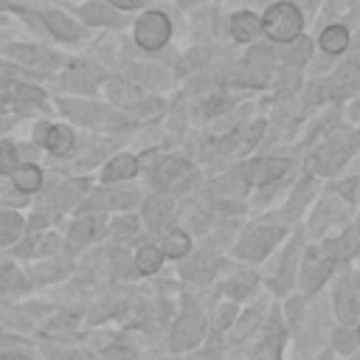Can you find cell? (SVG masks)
<instances>
[{
	"mask_svg": "<svg viewBox=\"0 0 360 360\" xmlns=\"http://www.w3.org/2000/svg\"><path fill=\"white\" fill-rule=\"evenodd\" d=\"M138 172H141L138 158H135L132 152H118V155H112V158L104 163V169H101V183H104V186L127 183V180H132Z\"/></svg>",
	"mask_w": 360,
	"mask_h": 360,
	"instance_id": "cell-11",
	"label": "cell"
},
{
	"mask_svg": "<svg viewBox=\"0 0 360 360\" xmlns=\"http://www.w3.org/2000/svg\"><path fill=\"white\" fill-rule=\"evenodd\" d=\"M312 360H329V352H318Z\"/></svg>",
	"mask_w": 360,
	"mask_h": 360,
	"instance_id": "cell-45",
	"label": "cell"
},
{
	"mask_svg": "<svg viewBox=\"0 0 360 360\" xmlns=\"http://www.w3.org/2000/svg\"><path fill=\"white\" fill-rule=\"evenodd\" d=\"M284 239V225L276 222H262L245 231V236L236 242V256L245 262H262L270 256V250Z\"/></svg>",
	"mask_w": 360,
	"mask_h": 360,
	"instance_id": "cell-4",
	"label": "cell"
},
{
	"mask_svg": "<svg viewBox=\"0 0 360 360\" xmlns=\"http://www.w3.org/2000/svg\"><path fill=\"white\" fill-rule=\"evenodd\" d=\"M3 96L11 104H34V101L42 98V90L39 87H31V84H22V82H8Z\"/></svg>",
	"mask_w": 360,
	"mask_h": 360,
	"instance_id": "cell-34",
	"label": "cell"
},
{
	"mask_svg": "<svg viewBox=\"0 0 360 360\" xmlns=\"http://www.w3.org/2000/svg\"><path fill=\"white\" fill-rule=\"evenodd\" d=\"M59 104H62V110H65L73 121H82V124L96 127V129H121V127L129 124V115L115 112V110H107V107H98V104H93V101L62 98Z\"/></svg>",
	"mask_w": 360,
	"mask_h": 360,
	"instance_id": "cell-5",
	"label": "cell"
},
{
	"mask_svg": "<svg viewBox=\"0 0 360 360\" xmlns=\"http://www.w3.org/2000/svg\"><path fill=\"white\" fill-rule=\"evenodd\" d=\"M352 360H360V352H352Z\"/></svg>",
	"mask_w": 360,
	"mask_h": 360,
	"instance_id": "cell-47",
	"label": "cell"
},
{
	"mask_svg": "<svg viewBox=\"0 0 360 360\" xmlns=\"http://www.w3.org/2000/svg\"><path fill=\"white\" fill-rule=\"evenodd\" d=\"M42 146L53 158H68L76 149V132L68 124H48L45 135H42Z\"/></svg>",
	"mask_w": 360,
	"mask_h": 360,
	"instance_id": "cell-15",
	"label": "cell"
},
{
	"mask_svg": "<svg viewBox=\"0 0 360 360\" xmlns=\"http://www.w3.org/2000/svg\"><path fill=\"white\" fill-rule=\"evenodd\" d=\"M79 17L87 22V25H118V14L115 8L104 6V3H87L79 8Z\"/></svg>",
	"mask_w": 360,
	"mask_h": 360,
	"instance_id": "cell-29",
	"label": "cell"
},
{
	"mask_svg": "<svg viewBox=\"0 0 360 360\" xmlns=\"http://www.w3.org/2000/svg\"><path fill=\"white\" fill-rule=\"evenodd\" d=\"M256 287H259V273L250 270V267H242V270H236V273L228 278L225 295H228L231 301H245L248 295L256 292Z\"/></svg>",
	"mask_w": 360,
	"mask_h": 360,
	"instance_id": "cell-20",
	"label": "cell"
},
{
	"mask_svg": "<svg viewBox=\"0 0 360 360\" xmlns=\"http://www.w3.org/2000/svg\"><path fill=\"white\" fill-rule=\"evenodd\" d=\"M112 8H121V11H132V8H141L146 0H107Z\"/></svg>",
	"mask_w": 360,
	"mask_h": 360,
	"instance_id": "cell-44",
	"label": "cell"
},
{
	"mask_svg": "<svg viewBox=\"0 0 360 360\" xmlns=\"http://www.w3.org/2000/svg\"><path fill=\"white\" fill-rule=\"evenodd\" d=\"M172 217H174V200L169 197V191L166 194H155V197H149L143 202V222H146L149 231H155V233L166 231Z\"/></svg>",
	"mask_w": 360,
	"mask_h": 360,
	"instance_id": "cell-12",
	"label": "cell"
},
{
	"mask_svg": "<svg viewBox=\"0 0 360 360\" xmlns=\"http://www.w3.org/2000/svg\"><path fill=\"white\" fill-rule=\"evenodd\" d=\"M129 76H132L135 87H163L169 79L166 70H160L158 65H135L129 70Z\"/></svg>",
	"mask_w": 360,
	"mask_h": 360,
	"instance_id": "cell-31",
	"label": "cell"
},
{
	"mask_svg": "<svg viewBox=\"0 0 360 360\" xmlns=\"http://www.w3.org/2000/svg\"><path fill=\"white\" fill-rule=\"evenodd\" d=\"M281 349H284V329L278 323H273L259 338V343L253 349V360H281Z\"/></svg>",
	"mask_w": 360,
	"mask_h": 360,
	"instance_id": "cell-21",
	"label": "cell"
},
{
	"mask_svg": "<svg viewBox=\"0 0 360 360\" xmlns=\"http://www.w3.org/2000/svg\"><path fill=\"white\" fill-rule=\"evenodd\" d=\"M262 31H264L273 42H281V45L295 42V39L301 37V31H304V14H301V8H298L295 3H290V0L273 3V6L264 11V17H262Z\"/></svg>",
	"mask_w": 360,
	"mask_h": 360,
	"instance_id": "cell-3",
	"label": "cell"
},
{
	"mask_svg": "<svg viewBox=\"0 0 360 360\" xmlns=\"http://www.w3.org/2000/svg\"><path fill=\"white\" fill-rule=\"evenodd\" d=\"M357 138H360V129H357Z\"/></svg>",
	"mask_w": 360,
	"mask_h": 360,
	"instance_id": "cell-48",
	"label": "cell"
},
{
	"mask_svg": "<svg viewBox=\"0 0 360 360\" xmlns=\"http://www.w3.org/2000/svg\"><path fill=\"white\" fill-rule=\"evenodd\" d=\"M8 56H14L20 62H28V65H37L42 59V51L34 48V45H14V48H8Z\"/></svg>",
	"mask_w": 360,
	"mask_h": 360,
	"instance_id": "cell-42",
	"label": "cell"
},
{
	"mask_svg": "<svg viewBox=\"0 0 360 360\" xmlns=\"http://www.w3.org/2000/svg\"><path fill=\"white\" fill-rule=\"evenodd\" d=\"M188 169H191V163L186 158H180V155L160 158V163L152 172V183H155V188H166L169 191V188H174L188 174Z\"/></svg>",
	"mask_w": 360,
	"mask_h": 360,
	"instance_id": "cell-14",
	"label": "cell"
},
{
	"mask_svg": "<svg viewBox=\"0 0 360 360\" xmlns=\"http://www.w3.org/2000/svg\"><path fill=\"white\" fill-rule=\"evenodd\" d=\"M346 205H349L346 200H335V197L321 200L318 208H315V214H312V233L321 236V233H326L329 225L340 222L346 217Z\"/></svg>",
	"mask_w": 360,
	"mask_h": 360,
	"instance_id": "cell-16",
	"label": "cell"
},
{
	"mask_svg": "<svg viewBox=\"0 0 360 360\" xmlns=\"http://www.w3.org/2000/svg\"><path fill=\"white\" fill-rule=\"evenodd\" d=\"M22 217L14 214V211H0V248L6 245H14L22 233Z\"/></svg>",
	"mask_w": 360,
	"mask_h": 360,
	"instance_id": "cell-33",
	"label": "cell"
},
{
	"mask_svg": "<svg viewBox=\"0 0 360 360\" xmlns=\"http://www.w3.org/2000/svg\"><path fill=\"white\" fill-rule=\"evenodd\" d=\"M202 338H205V321H202V315L183 312L174 321L172 332H169V349L172 352H191V349H197L202 343Z\"/></svg>",
	"mask_w": 360,
	"mask_h": 360,
	"instance_id": "cell-7",
	"label": "cell"
},
{
	"mask_svg": "<svg viewBox=\"0 0 360 360\" xmlns=\"http://www.w3.org/2000/svg\"><path fill=\"white\" fill-rule=\"evenodd\" d=\"M180 276L191 284H208L217 276L219 267V256L214 248H202V250H191L186 259H180Z\"/></svg>",
	"mask_w": 360,
	"mask_h": 360,
	"instance_id": "cell-8",
	"label": "cell"
},
{
	"mask_svg": "<svg viewBox=\"0 0 360 360\" xmlns=\"http://www.w3.org/2000/svg\"><path fill=\"white\" fill-rule=\"evenodd\" d=\"M20 163V146L11 141H0V174H11Z\"/></svg>",
	"mask_w": 360,
	"mask_h": 360,
	"instance_id": "cell-39",
	"label": "cell"
},
{
	"mask_svg": "<svg viewBox=\"0 0 360 360\" xmlns=\"http://www.w3.org/2000/svg\"><path fill=\"white\" fill-rule=\"evenodd\" d=\"M357 332H354V326H338L335 332H332V349L335 352H340V354H352V352H357Z\"/></svg>",
	"mask_w": 360,
	"mask_h": 360,
	"instance_id": "cell-38",
	"label": "cell"
},
{
	"mask_svg": "<svg viewBox=\"0 0 360 360\" xmlns=\"http://www.w3.org/2000/svg\"><path fill=\"white\" fill-rule=\"evenodd\" d=\"M248 177H245V169L236 174V172H231V174H225V177H219L217 183H214V194L217 197H222L225 202H233V200H242L245 197V191H248Z\"/></svg>",
	"mask_w": 360,
	"mask_h": 360,
	"instance_id": "cell-23",
	"label": "cell"
},
{
	"mask_svg": "<svg viewBox=\"0 0 360 360\" xmlns=\"http://www.w3.org/2000/svg\"><path fill=\"white\" fill-rule=\"evenodd\" d=\"M84 188H87V180H68V183H62L56 191H53V197H51V202H53V208L56 211H65V208H73L76 202H82V194H84Z\"/></svg>",
	"mask_w": 360,
	"mask_h": 360,
	"instance_id": "cell-26",
	"label": "cell"
},
{
	"mask_svg": "<svg viewBox=\"0 0 360 360\" xmlns=\"http://www.w3.org/2000/svg\"><path fill=\"white\" fill-rule=\"evenodd\" d=\"M68 270H70V262H65V259H56V256H51L48 262H39V264L34 267V273H31V281H39V284H45V281L62 278V276H65Z\"/></svg>",
	"mask_w": 360,
	"mask_h": 360,
	"instance_id": "cell-32",
	"label": "cell"
},
{
	"mask_svg": "<svg viewBox=\"0 0 360 360\" xmlns=\"http://www.w3.org/2000/svg\"><path fill=\"white\" fill-rule=\"evenodd\" d=\"M318 45H321V51H323V53H329V56L343 53V51L352 45L349 28H346V25H340V22L326 25V28L321 31V37H318Z\"/></svg>",
	"mask_w": 360,
	"mask_h": 360,
	"instance_id": "cell-22",
	"label": "cell"
},
{
	"mask_svg": "<svg viewBox=\"0 0 360 360\" xmlns=\"http://www.w3.org/2000/svg\"><path fill=\"white\" fill-rule=\"evenodd\" d=\"M132 37L138 42V48L143 51H160L169 37H172V22L163 11H146L135 20V28H132Z\"/></svg>",
	"mask_w": 360,
	"mask_h": 360,
	"instance_id": "cell-6",
	"label": "cell"
},
{
	"mask_svg": "<svg viewBox=\"0 0 360 360\" xmlns=\"http://www.w3.org/2000/svg\"><path fill=\"white\" fill-rule=\"evenodd\" d=\"M262 31V20L253 11H236L231 20V37L236 42H253L256 34Z\"/></svg>",
	"mask_w": 360,
	"mask_h": 360,
	"instance_id": "cell-25",
	"label": "cell"
},
{
	"mask_svg": "<svg viewBox=\"0 0 360 360\" xmlns=\"http://www.w3.org/2000/svg\"><path fill=\"white\" fill-rule=\"evenodd\" d=\"M163 110V101L160 98H135L124 107V115H135V118H158Z\"/></svg>",
	"mask_w": 360,
	"mask_h": 360,
	"instance_id": "cell-36",
	"label": "cell"
},
{
	"mask_svg": "<svg viewBox=\"0 0 360 360\" xmlns=\"http://www.w3.org/2000/svg\"><path fill=\"white\" fill-rule=\"evenodd\" d=\"M332 307L335 315L340 321V326H354L360 321V298L354 292V287L346 278H338L332 287Z\"/></svg>",
	"mask_w": 360,
	"mask_h": 360,
	"instance_id": "cell-9",
	"label": "cell"
},
{
	"mask_svg": "<svg viewBox=\"0 0 360 360\" xmlns=\"http://www.w3.org/2000/svg\"><path fill=\"white\" fill-rule=\"evenodd\" d=\"M163 250L158 248V245H152V242H143L138 250H135V256H132V262H135V273L138 276H155L158 270H160V264H163Z\"/></svg>",
	"mask_w": 360,
	"mask_h": 360,
	"instance_id": "cell-24",
	"label": "cell"
},
{
	"mask_svg": "<svg viewBox=\"0 0 360 360\" xmlns=\"http://www.w3.org/2000/svg\"><path fill=\"white\" fill-rule=\"evenodd\" d=\"M309 194H312V177H307V183L301 180V183L295 186V191H292V194H290V200H287L284 214H287L290 219H298V217H301V211H304V205H307V200H309Z\"/></svg>",
	"mask_w": 360,
	"mask_h": 360,
	"instance_id": "cell-35",
	"label": "cell"
},
{
	"mask_svg": "<svg viewBox=\"0 0 360 360\" xmlns=\"http://www.w3.org/2000/svg\"><path fill=\"white\" fill-rule=\"evenodd\" d=\"M290 169V160L287 158H259L253 163L245 166V177L250 186H270L276 180H281V174Z\"/></svg>",
	"mask_w": 360,
	"mask_h": 360,
	"instance_id": "cell-10",
	"label": "cell"
},
{
	"mask_svg": "<svg viewBox=\"0 0 360 360\" xmlns=\"http://www.w3.org/2000/svg\"><path fill=\"white\" fill-rule=\"evenodd\" d=\"M42 22H45V28H48L56 39H62V42H76V39H82L79 22H73L65 11H45V14H42Z\"/></svg>",
	"mask_w": 360,
	"mask_h": 360,
	"instance_id": "cell-18",
	"label": "cell"
},
{
	"mask_svg": "<svg viewBox=\"0 0 360 360\" xmlns=\"http://www.w3.org/2000/svg\"><path fill=\"white\" fill-rule=\"evenodd\" d=\"M158 248L169 259H186L191 253V236H188V231H183L177 225H169L166 231H160V245Z\"/></svg>",
	"mask_w": 360,
	"mask_h": 360,
	"instance_id": "cell-17",
	"label": "cell"
},
{
	"mask_svg": "<svg viewBox=\"0 0 360 360\" xmlns=\"http://www.w3.org/2000/svg\"><path fill=\"white\" fill-rule=\"evenodd\" d=\"M138 202V191L135 188H115V191H104L98 194V208H118V211H129Z\"/></svg>",
	"mask_w": 360,
	"mask_h": 360,
	"instance_id": "cell-30",
	"label": "cell"
},
{
	"mask_svg": "<svg viewBox=\"0 0 360 360\" xmlns=\"http://www.w3.org/2000/svg\"><path fill=\"white\" fill-rule=\"evenodd\" d=\"M104 354H107V360H135V354H132L129 349H121V346H112V349H107Z\"/></svg>",
	"mask_w": 360,
	"mask_h": 360,
	"instance_id": "cell-43",
	"label": "cell"
},
{
	"mask_svg": "<svg viewBox=\"0 0 360 360\" xmlns=\"http://www.w3.org/2000/svg\"><path fill=\"white\" fill-rule=\"evenodd\" d=\"M335 264H338V256H335L332 245H312V248H307L301 253L298 276H295V284L301 287V295L312 298L315 292H321L326 278L335 273Z\"/></svg>",
	"mask_w": 360,
	"mask_h": 360,
	"instance_id": "cell-2",
	"label": "cell"
},
{
	"mask_svg": "<svg viewBox=\"0 0 360 360\" xmlns=\"http://www.w3.org/2000/svg\"><path fill=\"white\" fill-rule=\"evenodd\" d=\"M354 332H357V343H360V321L354 323Z\"/></svg>",
	"mask_w": 360,
	"mask_h": 360,
	"instance_id": "cell-46",
	"label": "cell"
},
{
	"mask_svg": "<svg viewBox=\"0 0 360 360\" xmlns=\"http://www.w3.org/2000/svg\"><path fill=\"white\" fill-rule=\"evenodd\" d=\"M28 287H31V281L25 278V273L17 264H11V262L0 264V292L11 295V292H25Z\"/></svg>",
	"mask_w": 360,
	"mask_h": 360,
	"instance_id": "cell-28",
	"label": "cell"
},
{
	"mask_svg": "<svg viewBox=\"0 0 360 360\" xmlns=\"http://www.w3.org/2000/svg\"><path fill=\"white\" fill-rule=\"evenodd\" d=\"M357 143H360V138H357L354 129H349V127L332 129V132L321 141V146L312 152V169H315L318 174H323V177L338 174V172L346 166V160H352Z\"/></svg>",
	"mask_w": 360,
	"mask_h": 360,
	"instance_id": "cell-1",
	"label": "cell"
},
{
	"mask_svg": "<svg viewBox=\"0 0 360 360\" xmlns=\"http://www.w3.org/2000/svg\"><path fill=\"white\" fill-rule=\"evenodd\" d=\"M104 231H107L104 214H84V217H79V219L70 225L68 242H70V248H84V245L96 242Z\"/></svg>",
	"mask_w": 360,
	"mask_h": 360,
	"instance_id": "cell-13",
	"label": "cell"
},
{
	"mask_svg": "<svg viewBox=\"0 0 360 360\" xmlns=\"http://www.w3.org/2000/svg\"><path fill=\"white\" fill-rule=\"evenodd\" d=\"M236 323V301H225V304H219L217 307V318H214V326L217 329H228V326H233Z\"/></svg>",
	"mask_w": 360,
	"mask_h": 360,
	"instance_id": "cell-41",
	"label": "cell"
},
{
	"mask_svg": "<svg viewBox=\"0 0 360 360\" xmlns=\"http://www.w3.org/2000/svg\"><path fill=\"white\" fill-rule=\"evenodd\" d=\"M309 53H312V42H309V39H295V45L287 51L284 62H287L290 68H304V62L309 59Z\"/></svg>",
	"mask_w": 360,
	"mask_h": 360,
	"instance_id": "cell-40",
	"label": "cell"
},
{
	"mask_svg": "<svg viewBox=\"0 0 360 360\" xmlns=\"http://www.w3.org/2000/svg\"><path fill=\"white\" fill-rule=\"evenodd\" d=\"M107 231H110V236H112L115 242H129V239H135V236L141 233V219H138L135 214L124 211V214H118L115 219H110Z\"/></svg>",
	"mask_w": 360,
	"mask_h": 360,
	"instance_id": "cell-27",
	"label": "cell"
},
{
	"mask_svg": "<svg viewBox=\"0 0 360 360\" xmlns=\"http://www.w3.org/2000/svg\"><path fill=\"white\" fill-rule=\"evenodd\" d=\"M110 267H112V273H115L118 278H129V276L135 273V262H132L129 250L121 248V245L110 248Z\"/></svg>",
	"mask_w": 360,
	"mask_h": 360,
	"instance_id": "cell-37",
	"label": "cell"
},
{
	"mask_svg": "<svg viewBox=\"0 0 360 360\" xmlns=\"http://www.w3.org/2000/svg\"><path fill=\"white\" fill-rule=\"evenodd\" d=\"M8 177H11V186H14L17 191H22V194H34V191H39V188H42V180H45L42 169H39L37 163H31V160L17 163V169H14Z\"/></svg>",
	"mask_w": 360,
	"mask_h": 360,
	"instance_id": "cell-19",
	"label": "cell"
}]
</instances>
